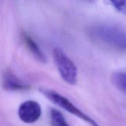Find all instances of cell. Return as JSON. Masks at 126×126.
<instances>
[{"label":"cell","mask_w":126,"mask_h":126,"mask_svg":"<svg viewBox=\"0 0 126 126\" xmlns=\"http://www.w3.org/2000/svg\"><path fill=\"white\" fill-rule=\"evenodd\" d=\"M88 35L93 41L112 49L126 50V34L124 30L118 26L100 23L88 29Z\"/></svg>","instance_id":"6da1fadb"},{"label":"cell","mask_w":126,"mask_h":126,"mask_svg":"<svg viewBox=\"0 0 126 126\" xmlns=\"http://www.w3.org/2000/svg\"><path fill=\"white\" fill-rule=\"evenodd\" d=\"M39 91L50 102L58 105L60 108H63L66 111L69 112L71 114H74L80 119H82L91 126H100L97 122L95 121L91 117H89L82 111L80 110L73 103H71L67 98L62 95L56 91H52V90L45 89H40Z\"/></svg>","instance_id":"7a4b0ae2"},{"label":"cell","mask_w":126,"mask_h":126,"mask_svg":"<svg viewBox=\"0 0 126 126\" xmlns=\"http://www.w3.org/2000/svg\"><path fill=\"white\" fill-rule=\"evenodd\" d=\"M53 57L62 78L69 84H75L77 81L78 70L73 62L60 47L54 49Z\"/></svg>","instance_id":"3957f363"},{"label":"cell","mask_w":126,"mask_h":126,"mask_svg":"<svg viewBox=\"0 0 126 126\" xmlns=\"http://www.w3.org/2000/svg\"><path fill=\"white\" fill-rule=\"evenodd\" d=\"M18 114L21 121L31 124L38 120L41 115V108L39 103L33 100H28L20 105Z\"/></svg>","instance_id":"277c9868"},{"label":"cell","mask_w":126,"mask_h":126,"mask_svg":"<svg viewBox=\"0 0 126 126\" xmlns=\"http://www.w3.org/2000/svg\"><path fill=\"white\" fill-rule=\"evenodd\" d=\"M2 87L7 91H21L28 90L30 86L22 81L11 70H7L2 75Z\"/></svg>","instance_id":"5b68a950"},{"label":"cell","mask_w":126,"mask_h":126,"mask_svg":"<svg viewBox=\"0 0 126 126\" xmlns=\"http://www.w3.org/2000/svg\"><path fill=\"white\" fill-rule=\"evenodd\" d=\"M22 38L25 44L32 55L40 62L44 63H46L47 59L46 55H44V52L42 51L38 44L33 40V39H32V37L24 32L22 33Z\"/></svg>","instance_id":"8992f818"},{"label":"cell","mask_w":126,"mask_h":126,"mask_svg":"<svg viewBox=\"0 0 126 126\" xmlns=\"http://www.w3.org/2000/svg\"><path fill=\"white\" fill-rule=\"evenodd\" d=\"M126 77L124 71H117L112 76V82L118 89L126 93Z\"/></svg>","instance_id":"52a82bcc"},{"label":"cell","mask_w":126,"mask_h":126,"mask_svg":"<svg viewBox=\"0 0 126 126\" xmlns=\"http://www.w3.org/2000/svg\"><path fill=\"white\" fill-rule=\"evenodd\" d=\"M50 123L52 126H70L62 113L57 110H50Z\"/></svg>","instance_id":"ba28073f"},{"label":"cell","mask_w":126,"mask_h":126,"mask_svg":"<svg viewBox=\"0 0 126 126\" xmlns=\"http://www.w3.org/2000/svg\"><path fill=\"white\" fill-rule=\"evenodd\" d=\"M110 2L113 7L118 11L122 13H126V2L125 1H111Z\"/></svg>","instance_id":"9c48e42d"}]
</instances>
